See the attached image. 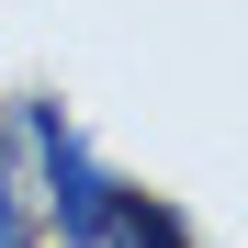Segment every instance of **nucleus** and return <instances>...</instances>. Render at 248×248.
I'll return each mask as SVG.
<instances>
[{
  "label": "nucleus",
  "instance_id": "nucleus-1",
  "mask_svg": "<svg viewBox=\"0 0 248 248\" xmlns=\"http://www.w3.org/2000/svg\"><path fill=\"white\" fill-rule=\"evenodd\" d=\"M12 136H23V158H34V215L57 226V248H102L113 237V203H124V181L102 170L91 147H79V124H68V102L57 91H34L23 113H12Z\"/></svg>",
  "mask_w": 248,
  "mask_h": 248
},
{
  "label": "nucleus",
  "instance_id": "nucleus-2",
  "mask_svg": "<svg viewBox=\"0 0 248 248\" xmlns=\"http://www.w3.org/2000/svg\"><path fill=\"white\" fill-rule=\"evenodd\" d=\"M102 248H192V226L170 215V203H147V192H124V203H113V237H102Z\"/></svg>",
  "mask_w": 248,
  "mask_h": 248
},
{
  "label": "nucleus",
  "instance_id": "nucleus-3",
  "mask_svg": "<svg viewBox=\"0 0 248 248\" xmlns=\"http://www.w3.org/2000/svg\"><path fill=\"white\" fill-rule=\"evenodd\" d=\"M0 248H46V215H34V192L0 170Z\"/></svg>",
  "mask_w": 248,
  "mask_h": 248
}]
</instances>
